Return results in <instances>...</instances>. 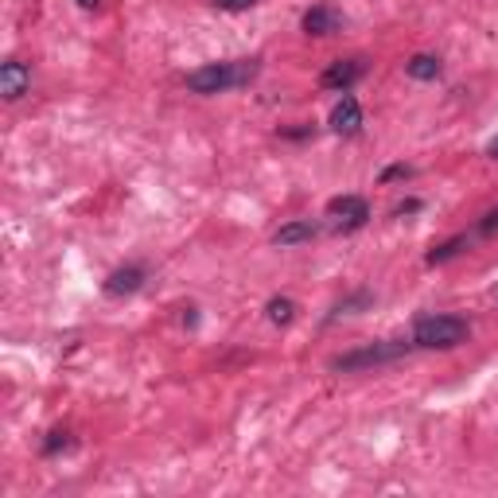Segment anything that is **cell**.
<instances>
[{
  "mask_svg": "<svg viewBox=\"0 0 498 498\" xmlns=\"http://www.w3.org/2000/svg\"><path fill=\"white\" fill-rule=\"evenodd\" d=\"M261 62L257 59H230V62H207V67L191 70L187 74V90L191 94H226V90H238V86H249L257 78Z\"/></svg>",
  "mask_w": 498,
  "mask_h": 498,
  "instance_id": "obj_1",
  "label": "cell"
},
{
  "mask_svg": "<svg viewBox=\"0 0 498 498\" xmlns=\"http://www.w3.org/2000/svg\"><path fill=\"white\" fill-rule=\"evenodd\" d=\"M468 339V323L460 315H425L412 327V347H425V351H452Z\"/></svg>",
  "mask_w": 498,
  "mask_h": 498,
  "instance_id": "obj_2",
  "label": "cell"
},
{
  "mask_svg": "<svg viewBox=\"0 0 498 498\" xmlns=\"http://www.w3.org/2000/svg\"><path fill=\"white\" fill-rule=\"evenodd\" d=\"M412 343H397V339H389V343H370V347H358L351 355H339L335 358V370H343V374H355V370H370V366H386V363H397V358L409 355Z\"/></svg>",
  "mask_w": 498,
  "mask_h": 498,
  "instance_id": "obj_3",
  "label": "cell"
},
{
  "mask_svg": "<svg viewBox=\"0 0 498 498\" xmlns=\"http://www.w3.org/2000/svg\"><path fill=\"white\" fill-rule=\"evenodd\" d=\"M327 218H331L335 230L351 234V230H363L366 226L370 207H366V199H358V195H339V199H331V203H327Z\"/></svg>",
  "mask_w": 498,
  "mask_h": 498,
  "instance_id": "obj_4",
  "label": "cell"
},
{
  "mask_svg": "<svg viewBox=\"0 0 498 498\" xmlns=\"http://www.w3.org/2000/svg\"><path fill=\"white\" fill-rule=\"evenodd\" d=\"M28 90H31V67L20 59H8L4 67H0V94H4L8 102H20Z\"/></svg>",
  "mask_w": 498,
  "mask_h": 498,
  "instance_id": "obj_5",
  "label": "cell"
},
{
  "mask_svg": "<svg viewBox=\"0 0 498 498\" xmlns=\"http://www.w3.org/2000/svg\"><path fill=\"white\" fill-rule=\"evenodd\" d=\"M363 70H366L363 59H339V62H331V67L323 70L320 82H323V90H343L347 94L358 78H363Z\"/></svg>",
  "mask_w": 498,
  "mask_h": 498,
  "instance_id": "obj_6",
  "label": "cell"
},
{
  "mask_svg": "<svg viewBox=\"0 0 498 498\" xmlns=\"http://www.w3.org/2000/svg\"><path fill=\"white\" fill-rule=\"evenodd\" d=\"M331 129H335L339 136H355L358 129H363V105H358L355 98L335 102V110H331Z\"/></svg>",
  "mask_w": 498,
  "mask_h": 498,
  "instance_id": "obj_7",
  "label": "cell"
},
{
  "mask_svg": "<svg viewBox=\"0 0 498 498\" xmlns=\"http://www.w3.org/2000/svg\"><path fill=\"white\" fill-rule=\"evenodd\" d=\"M304 31H308V36H335L339 28H343V16L335 12V8H327V4H315V8H308V12H304Z\"/></svg>",
  "mask_w": 498,
  "mask_h": 498,
  "instance_id": "obj_8",
  "label": "cell"
},
{
  "mask_svg": "<svg viewBox=\"0 0 498 498\" xmlns=\"http://www.w3.org/2000/svg\"><path fill=\"white\" fill-rule=\"evenodd\" d=\"M315 234H320V226H315L312 218H296V222H284L277 234H273V241H277V246H304V241H312Z\"/></svg>",
  "mask_w": 498,
  "mask_h": 498,
  "instance_id": "obj_9",
  "label": "cell"
},
{
  "mask_svg": "<svg viewBox=\"0 0 498 498\" xmlns=\"http://www.w3.org/2000/svg\"><path fill=\"white\" fill-rule=\"evenodd\" d=\"M141 284H144V269L129 265V269L110 273V281H105V292H110V296H133Z\"/></svg>",
  "mask_w": 498,
  "mask_h": 498,
  "instance_id": "obj_10",
  "label": "cell"
},
{
  "mask_svg": "<svg viewBox=\"0 0 498 498\" xmlns=\"http://www.w3.org/2000/svg\"><path fill=\"white\" fill-rule=\"evenodd\" d=\"M405 70H409L417 82H437V78H440V59H437V55H412V59L405 62Z\"/></svg>",
  "mask_w": 498,
  "mask_h": 498,
  "instance_id": "obj_11",
  "label": "cell"
},
{
  "mask_svg": "<svg viewBox=\"0 0 498 498\" xmlns=\"http://www.w3.org/2000/svg\"><path fill=\"white\" fill-rule=\"evenodd\" d=\"M463 246H468V238H452V241H444V246H437V249H432L429 253V265H440V261H448V257H455V253H460Z\"/></svg>",
  "mask_w": 498,
  "mask_h": 498,
  "instance_id": "obj_12",
  "label": "cell"
},
{
  "mask_svg": "<svg viewBox=\"0 0 498 498\" xmlns=\"http://www.w3.org/2000/svg\"><path fill=\"white\" fill-rule=\"evenodd\" d=\"M292 315H296V304L292 300H284V296L269 300V320L273 323H292Z\"/></svg>",
  "mask_w": 498,
  "mask_h": 498,
  "instance_id": "obj_13",
  "label": "cell"
},
{
  "mask_svg": "<svg viewBox=\"0 0 498 498\" xmlns=\"http://www.w3.org/2000/svg\"><path fill=\"white\" fill-rule=\"evenodd\" d=\"M366 304H370V296H366V292H363V296H355V300H343V304L335 308L331 320H339V315H355V308H366Z\"/></svg>",
  "mask_w": 498,
  "mask_h": 498,
  "instance_id": "obj_14",
  "label": "cell"
},
{
  "mask_svg": "<svg viewBox=\"0 0 498 498\" xmlns=\"http://www.w3.org/2000/svg\"><path fill=\"white\" fill-rule=\"evenodd\" d=\"M222 8H230V12H241V8H253L257 0H218Z\"/></svg>",
  "mask_w": 498,
  "mask_h": 498,
  "instance_id": "obj_15",
  "label": "cell"
},
{
  "mask_svg": "<svg viewBox=\"0 0 498 498\" xmlns=\"http://www.w3.org/2000/svg\"><path fill=\"white\" fill-rule=\"evenodd\" d=\"M59 448H67V437H62V432H55V437L47 440V452H59Z\"/></svg>",
  "mask_w": 498,
  "mask_h": 498,
  "instance_id": "obj_16",
  "label": "cell"
},
{
  "mask_svg": "<svg viewBox=\"0 0 498 498\" xmlns=\"http://www.w3.org/2000/svg\"><path fill=\"white\" fill-rule=\"evenodd\" d=\"M494 226H498V210H491V215H486V218H483V234H491V230H494Z\"/></svg>",
  "mask_w": 498,
  "mask_h": 498,
  "instance_id": "obj_17",
  "label": "cell"
},
{
  "mask_svg": "<svg viewBox=\"0 0 498 498\" xmlns=\"http://www.w3.org/2000/svg\"><path fill=\"white\" fill-rule=\"evenodd\" d=\"M401 176H409V167H389V172L381 176V179H401Z\"/></svg>",
  "mask_w": 498,
  "mask_h": 498,
  "instance_id": "obj_18",
  "label": "cell"
},
{
  "mask_svg": "<svg viewBox=\"0 0 498 498\" xmlns=\"http://www.w3.org/2000/svg\"><path fill=\"white\" fill-rule=\"evenodd\" d=\"M486 152H491L494 160H498V136H494V141H491V148H486Z\"/></svg>",
  "mask_w": 498,
  "mask_h": 498,
  "instance_id": "obj_19",
  "label": "cell"
},
{
  "mask_svg": "<svg viewBox=\"0 0 498 498\" xmlns=\"http://www.w3.org/2000/svg\"><path fill=\"white\" fill-rule=\"evenodd\" d=\"M78 4H82V8H98V0H78Z\"/></svg>",
  "mask_w": 498,
  "mask_h": 498,
  "instance_id": "obj_20",
  "label": "cell"
}]
</instances>
